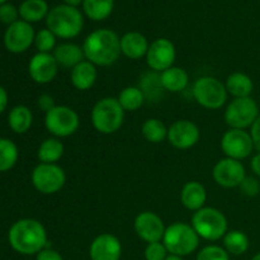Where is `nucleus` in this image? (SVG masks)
Returning a JSON list of instances; mask_svg holds the SVG:
<instances>
[{
  "label": "nucleus",
  "instance_id": "f257e3e1",
  "mask_svg": "<svg viewBox=\"0 0 260 260\" xmlns=\"http://www.w3.org/2000/svg\"><path fill=\"white\" fill-rule=\"evenodd\" d=\"M83 51L85 60L95 66H111L121 56V38L116 32L107 28H101L91 32L84 40Z\"/></svg>",
  "mask_w": 260,
  "mask_h": 260
},
{
  "label": "nucleus",
  "instance_id": "f03ea898",
  "mask_svg": "<svg viewBox=\"0 0 260 260\" xmlns=\"http://www.w3.org/2000/svg\"><path fill=\"white\" fill-rule=\"evenodd\" d=\"M9 244L17 253L23 255H37L47 245V233L40 221L22 218L10 228Z\"/></svg>",
  "mask_w": 260,
  "mask_h": 260
},
{
  "label": "nucleus",
  "instance_id": "7ed1b4c3",
  "mask_svg": "<svg viewBox=\"0 0 260 260\" xmlns=\"http://www.w3.org/2000/svg\"><path fill=\"white\" fill-rule=\"evenodd\" d=\"M46 25L56 37L71 40L83 30L84 17L78 8L60 4L50 9L46 17Z\"/></svg>",
  "mask_w": 260,
  "mask_h": 260
},
{
  "label": "nucleus",
  "instance_id": "20e7f679",
  "mask_svg": "<svg viewBox=\"0 0 260 260\" xmlns=\"http://www.w3.org/2000/svg\"><path fill=\"white\" fill-rule=\"evenodd\" d=\"M93 127L103 135H112L118 131L124 121V111L118 99L107 96L94 104L90 113Z\"/></svg>",
  "mask_w": 260,
  "mask_h": 260
},
{
  "label": "nucleus",
  "instance_id": "39448f33",
  "mask_svg": "<svg viewBox=\"0 0 260 260\" xmlns=\"http://www.w3.org/2000/svg\"><path fill=\"white\" fill-rule=\"evenodd\" d=\"M190 225L200 238L208 241L223 239L229 228L226 216L213 207H203L193 212Z\"/></svg>",
  "mask_w": 260,
  "mask_h": 260
},
{
  "label": "nucleus",
  "instance_id": "423d86ee",
  "mask_svg": "<svg viewBox=\"0 0 260 260\" xmlns=\"http://www.w3.org/2000/svg\"><path fill=\"white\" fill-rule=\"evenodd\" d=\"M200 239L190 223L174 222L165 230L162 244L169 254L183 258L197 250Z\"/></svg>",
  "mask_w": 260,
  "mask_h": 260
},
{
  "label": "nucleus",
  "instance_id": "0eeeda50",
  "mask_svg": "<svg viewBox=\"0 0 260 260\" xmlns=\"http://www.w3.org/2000/svg\"><path fill=\"white\" fill-rule=\"evenodd\" d=\"M192 94L194 101L206 109H220L228 101L225 84L213 76H202L193 84Z\"/></svg>",
  "mask_w": 260,
  "mask_h": 260
},
{
  "label": "nucleus",
  "instance_id": "6e6552de",
  "mask_svg": "<svg viewBox=\"0 0 260 260\" xmlns=\"http://www.w3.org/2000/svg\"><path fill=\"white\" fill-rule=\"evenodd\" d=\"M45 126L53 137H69L79 129L80 118L70 107L56 106L45 113Z\"/></svg>",
  "mask_w": 260,
  "mask_h": 260
},
{
  "label": "nucleus",
  "instance_id": "1a4fd4ad",
  "mask_svg": "<svg viewBox=\"0 0 260 260\" xmlns=\"http://www.w3.org/2000/svg\"><path fill=\"white\" fill-rule=\"evenodd\" d=\"M30 180L36 189L42 194H56L63 188L66 183L65 170L57 164L40 162L32 170Z\"/></svg>",
  "mask_w": 260,
  "mask_h": 260
},
{
  "label": "nucleus",
  "instance_id": "9d476101",
  "mask_svg": "<svg viewBox=\"0 0 260 260\" xmlns=\"http://www.w3.org/2000/svg\"><path fill=\"white\" fill-rule=\"evenodd\" d=\"M259 117V107L251 96L234 98L225 111V121L230 128L246 129Z\"/></svg>",
  "mask_w": 260,
  "mask_h": 260
},
{
  "label": "nucleus",
  "instance_id": "9b49d317",
  "mask_svg": "<svg viewBox=\"0 0 260 260\" xmlns=\"http://www.w3.org/2000/svg\"><path fill=\"white\" fill-rule=\"evenodd\" d=\"M221 149L226 157L241 161L250 156L254 150V142L250 132L245 129L230 128L221 139Z\"/></svg>",
  "mask_w": 260,
  "mask_h": 260
},
{
  "label": "nucleus",
  "instance_id": "f8f14e48",
  "mask_svg": "<svg viewBox=\"0 0 260 260\" xmlns=\"http://www.w3.org/2000/svg\"><path fill=\"white\" fill-rule=\"evenodd\" d=\"M177 50L168 38H156L149 46L146 53V63L155 73H162L174 66Z\"/></svg>",
  "mask_w": 260,
  "mask_h": 260
},
{
  "label": "nucleus",
  "instance_id": "ddd939ff",
  "mask_svg": "<svg viewBox=\"0 0 260 260\" xmlns=\"http://www.w3.org/2000/svg\"><path fill=\"white\" fill-rule=\"evenodd\" d=\"M35 37L36 33L30 23L17 20L13 24L8 25L5 30V48L12 53L25 52L35 43Z\"/></svg>",
  "mask_w": 260,
  "mask_h": 260
},
{
  "label": "nucleus",
  "instance_id": "4468645a",
  "mask_svg": "<svg viewBox=\"0 0 260 260\" xmlns=\"http://www.w3.org/2000/svg\"><path fill=\"white\" fill-rule=\"evenodd\" d=\"M213 180L220 187L236 188L240 187L243 180L246 178L245 167L239 160L225 157L217 161L212 170Z\"/></svg>",
  "mask_w": 260,
  "mask_h": 260
},
{
  "label": "nucleus",
  "instance_id": "2eb2a0df",
  "mask_svg": "<svg viewBox=\"0 0 260 260\" xmlns=\"http://www.w3.org/2000/svg\"><path fill=\"white\" fill-rule=\"evenodd\" d=\"M134 229L137 236L147 244L162 241L167 230L161 217L151 211H144L139 213L135 218Z\"/></svg>",
  "mask_w": 260,
  "mask_h": 260
},
{
  "label": "nucleus",
  "instance_id": "dca6fc26",
  "mask_svg": "<svg viewBox=\"0 0 260 260\" xmlns=\"http://www.w3.org/2000/svg\"><path fill=\"white\" fill-rule=\"evenodd\" d=\"M201 132L196 123L189 119H179L168 128V141L179 150H187L200 141Z\"/></svg>",
  "mask_w": 260,
  "mask_h": 260
},
{
  "label": "nucleus",
  "instance_id": "f3484780",
  "mask_svg": "<svg viewBox=\"0 0 260 260\" xmlns=\"http://www.w3.org/2000/svg\"><path fill=\"white\" fill-rule=\"evenodd\" d=\"M60 66L52 53L37 52L28 63V73L37 84H48L56 78Z\"/></svg>",
  "mask_w": 260,
  "mask_h": 260
},
{
  "label": "nucleus",
  "instance_id": "a211bd4d",
  "mask_svg": "<svg viewBox=\"0 0 260 260\" xmlns=\"http://www.w3.org/2000/svg\"><path fill=\"white\" fill-rule=\"evenodd\" d=\"M91 260H119L122 255L121 241L112 234H101L90 244Z\"/></svg>",
  "mask_w": 260,
  "mask_h": 260
},
{
  "label": "nucleus",
  "instance_id": "6ab92c4d",
  "mask_svg": "<svg viewBox=\"0 0 260 260\" xmlns=\"http://www.w3.org/2000/svg\"><path fill=\"white\" fill-rule=\"evenodd\" d=\"M149 41L140 32H127L121 37V52L129 60H140L146 57Z\"/></svg>",
  "mask_w": 260,
  "mask_h": 260
},
{
  "label": "nucleus",
  "instance_id": "aec40b11",
  "mask_svg": "<svg viewBox=\"0 0 260 260\" xmlns=\"http://www.w3.org/2000/svg\"><path fill=\"white\" fill-rule=\"evenodd\" d=\"M180 202L187 210L192 212L205 207L207 202V192H206L205 185L196 180L185 183L180 192Z\"/></svg>",
  "mask_w": 260,
  "mask_h": 260
},
{
  "label": "nucleus",
  "instance_id": "412c9836",
  "mask_svg": "<svg viewBox=\"0 0 260 260\" xmlns=\"http://www.w3.org/2000/svg\"><path fill=\"white\" fill-rule=\"evenodd\" d=\"M98 79V71L96 66L91 63L90 61L84 60L79 65L71 69L70 80L71 84L78 90H89L93 88Z\"/></svg>",
  "mask_w": 260,
  "mask_h": 260
},
{
  "label": "nucleus",
  "instance_id": "4be33fe9",
  "mask_svg": "<svg viewBox=\"0 0 260 260\" xmlns=\"http://www.w3.org/2000/svg\"><path fill=\"white\" fill-rule=\"evenodd\" d=\"M52 55L55 57L57 65L65 69L75 68L81 61L85 60L83 47L78 46L76 43L70 42L61 43V45L56 46Z\"/></svg>",
  "mask_w": 260,
  "mask_h": 260
},
{
  "label": "nucleus",
  "instance_id": "5701e85b",
  "mask_svg": "<svg viewBox=\"0 0 260 260\" xmlns=\"http://www.w3.org/2000/svg\"><path fill=\"white\" fill-rule=\"evenodd\" d=\"M160 83L164 90L170 93H180L189 84V76L184 69L179 66H172L160 73Z\"/></svg>",
  "mask_w": 260,
  "mask_h": 260
},
{
  "label": "nucleus",
  "instance_id": "b1692460",
  "mask_svg": "<svg viewBox=\"0 0 260 260\" xmlns=\"http://www.w3.org/2000/svg\"><path fill=\"white\" fill-rule=\"evenodd\" d=\"M225 86L228 93L234 98H248L254 90V83L250 76L240 71L230 74L226 79Z\"/></svg>",
  "mask_w": 260,
  "mask_h": 260
},
{
  "label": "nucleus",
  "instance_id": "393cba45",
  "mask_svg": "<svg viewBox=\"0 0 260 260\" xmlns=\"http://www.w3.org/2000/svg\"><path fill=\"white\" fill-rule=\"evenodd\" d=\"M65 147L57 137H50L41 142L37 150V157L43 164H56L62 157Z\"/></svg>",
  "mask_w": 260,
  "mask_h": 260
},
{
  "label": "nucleus",
  "instance_id": "a878e982",
  "mask_svg": "<svg viewBox=\"0 0 260 260\" xmlns=\"http://www.w3.org/2000/svg\"><path fill=\"white\" fill-rule=\"evenodd\" d=\"M48 4L46 0H24L19 7V15L22 20L28 23L40 22L47 17Z\"/></svg>",
  "mask_w": 260,
  "mask_h": 260
},
{
  "label": "nucleus",
  "instance_id": "bb28decb",
  "mask_svg": "<svg viewBox=\"0 0 260 260\" xmlns=\"http://www.w3.org/2000/svg\"><path fill=\"white\" fill-rule=\"evenodd\" d=\"M9 126L15 134H25L30 128L33 122V114L28 107L25 106H15L12 108L8 116Z\"/></svg>",
  "mask_w": 260,
  "mask_h": 260
},
{
  "label": "nucleus",
  "instance_id": "cd10ccee",
  "mask_svg": "<svg viewBox=\"0 0 260 260\" xmlns=\"http://www.w3.org/2000/svg\"><path fill=\"white\" fill-rule=\"evenodd\" d=\"M114 8V0H84V14L94 22L107 19L112 14Z\"/></svg>",
  "mask_w": 260,
  "mask_h": 260
},
{
  "label": "nucleus",
  "instance_id": "c85d7f7f",
  "mask_svg": "<svg viewBox=\"0 0 260 260\" xmlns=\"http://www.w3.org/2000/svg\"><path fill=\"white\" fill-rule=\"evenodd\" d=\"M223 249L230 255H243L249 249V238L240 230L228 231L223 236Z\"/></svg>",
  "mask_w": 260,
  "mask_h": 260
},
{
  "label": "nucleus",
  "instance_id": "c756f323",
  "mask_svg": "<svg viewBox=\"0 0 260 260\" xmlns=\"http://www.w3.org/2000/svg\"><path fill=\"white\" fill-rule=\"evenodd\" d=\"M118 102L124 112H135L145 103V94L139 86H126L118 94Z\"/></svg>",
  "mask_w": 260,
  "mask_h": 260
},
{
  "label": "nucleus",
  "instance_id": "7c9ffc66",
  "mask_svg": "<svg viewBox=\"0 0 260 260\" xmlns=\"http://www.w3.org/2000/svg\"><path fill=\"white\" fill-rule=\"evenodd\" d=\"M141 134L150 144H160L168 139V128L159 118H147L141 126Z\"/></svg>",
  "mask_w": 260,
  "mask_h": 260
},
{
  "label": "nucleus",
  "instance_id": "2f4dec72",
  "mask_svg": "<svg viewBox=\"0 0 260 260\" xmlns=\"http://www.w3.org/2000/svg\"><path fill=\"white\" fill-rule=\"evenodd\" d=\"M18 160V147L12 140L0 139V172L12 169Z\"/></svg>",
  "mask_w": 260,
  "mask_h": 260
},
{
  "label": "nucleus",
  "instance_id": "473e14b6",
  "mask_svg": "<svg viewBox=\"0 0 260 260\" xmlns=\"http://www.w3.org/2000/svg\"><path fill=\"white\" fill-rule=\"evenodd\" d=\"M56 36L48 28L38 30L35 37V46L38 52L52 53L56 48Z\"/></svg>",
  "mask_w": 260,
  "mask_h": 260
},
{
  "label": "nucleus",
  "instance_id": "72a5a7b5",
  "mask_svg": "<svg viewBox=\"0 0 260 260\" xmlns=\"http://www.w3.org/2000/svg\"><path fill=\"white\" fill-rule=\"evenodd\" d=\"M197 260H230V254L218 245H207L200 250Z\"/></svg>",
  "mask_w": 260,
  "mask_h": 260
},
{
  "label": "nucleus",
  "instance_id": "f704fd0d",
  "mask_svg": "<svg viewBox=\"0 0 260 260\" xmlns=\"http://www.w3.org/2000/svg\"><path fill=\"white\" fill-rule=\"evenodd\" d=\"M168 255H169V251L167 250L162 241L147 244L146 249H145V259L146 260H165Z\"/></svg>",
  "mask_w": 260,
  "mask_h": 260
},
{
  "label": "nucleus",
  "instance_id": "c9c22d12",
  "mask_svg": "<svg viewBox=\"0 0 260 260\" xmlns=\"http://www.w3.org/2000/svg\"><path fill=\"white\" fill-rule=\"evenodd\" d=\"M19 17V10L14 7L13 4H5L0 5V22L4 23V24H13L18 20Z\"/></svg>",
  "mask_w": 260,
  "mask_h": 260
},
{
  "label": "nucleus",
  "instance_id": "e433bc0d",
  "mask_svg": "<svg viewBox=\"0 0 260 260\" xmlns=\"http://www.w3.org/2000/svg\"><path fill=\"white\" fill-rule=\"evenodd\" d=\"M239 188L243 194L248 196V197H255L260 192V183L256 178L246 177Z\"/></svg>",
  "mask_w": 260,
  "mask_h": 260
},
{
  "label": "nucleus",
  "instance_id": "4c0bfd02",
  "mask_svg": "<svg viewBox=\"0 0 260 260\" xmlns=\"http://www.w3.org/2000/svg\"><path fill=\"white\" fill-rule=\"evenodd\" d=\"M37 104L38 107H40L41 111H43L45 113H47L48 111H51L53 107H56L55 101H53V98L50 95V94H42V95L38 96Z\"/></svg>",
  "mask_w": 260,
  "mask_h": 260
},
{
  "label": "nucleus",
  "instance_id": "58836bf2",
  "mask_svg": "<svg viewBox=\"0 0 260 260\" xmlns=\"http://www.w3.org/2000/svg\"><path fill=\"white\" fill-rule=\"evenodd\" d=\"M36 260H63L61 254L55 249L45 248L36 255Z\"/></svg>",
  "mask_w": 260,
  "mask_h": 260
},
{
  "label": "nucleus",
  "instance_id": "ea45409f",
  "mask_svg": "<svg viewBox=\"0 0 260 260\" xmlns=\"http://www.w3.org/2000/svg\"><path fill=\"white\" fill-rule=\"evenodd\" d=\"M250 135L254 142V149L260 152V116L254 122L253 126L250 127Z\"/></svg>",
  "mask_w": 260,
  "mask_h": 260
},
{
  "label": "nucleus",
  "instance_id": "a19ab883",
  "mask_svg": "<svg viewBox=\"0 0 260 260\" xmlns=\"http://www.w3.org/2000/svg\"><path fill=\"white\" fill-rule=\"evenodd\" d=\"M250 167H251V170H253L254 174L260 177V152H258L256 155H254L253 159H251Z\"/></svg>",
  "mask_w": 260,
  "mask_h": 260
},
{
  "label": "nucleus",
  "instance_id": "79ce46f5",
  "mask_svg": "<svg viewBox=\"0 0 260 260\" xmlns=\"http://www.w3.org/2000/svg\"><path fill=\"white\" fill-rule=\"evenodd\" d=\"M8 106V93L2 85H0V113L5 111Z\"/></svg>",
  "mask_w": 260,
  "mask_h": 260
},
{
  "label": "nucleus",
  "instance_id": "37998d69",
  "mask_svg": "<svg viewBox=\"0 0 260 260\" xmlns=\"http://www.w3.org/2000/svg\"><path fill=\"white\" fill-rule=\"evenodd\" d=\"M83 2L84 0H63V3H65V4L71 5V7H75V8H78V5L83 4Z\"/></svg>",
  "mask_w": 260,
  "mask_h": 260
},
{
  "label": "nucleus",
  "instance_id": "c03bdc74",
  "mask_svg": "<svg viewBox=\"0 0 260 260\" xmlns=\"http://www.w3.org/2000/svg\"><path fill=\"white\" fill-rule=\"evenodd\" d=\"M165 260H183L182 256H178V255H173V254H169V255L167 256V259Z\"/></svg>",
  "mask_w": 260,
  "mask_h": 260
},
{
  "label": "nucleus",
  "instance_id": "a18cd8bd",
  "mask_svg": "<svg viewBox=\"0 0 260 260\" xmlns=\"http://www.w3.org/2000/svg\"><path fill=\"white\" fill-rule=\"evenodd\" d=\"M251 260H260V251H259V253H256L255 255H254L253 258H251Z\"/></svg>",
  "mask_w": 260,
  "mask_h": 260
},
{
  "label": "nucleus",
  "instance_id": "49530a36",
  "mask_svg": "<svg viewBox=\"0 0 260 260\" xmlns=\"http://www.w3.org/2000/svg\"><path fill=\"white\" fill-rule=\"evenodd\" d=\"M5 2H7V0H0V5L5 4Z\"/></svg>",
  "mask_w": 260,
  "mask_h": 260
}]
</instances>
